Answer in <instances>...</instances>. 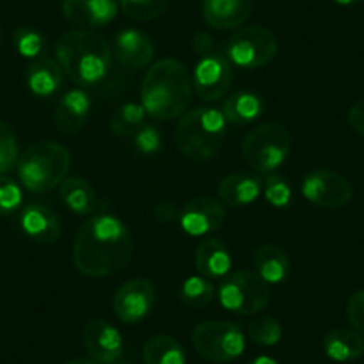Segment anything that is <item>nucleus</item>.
<instances>
[{
	"mask_svg": "<svg viewBox=\"0 0 364 364\" xmlns=\"http://www.w3.org/2000/svg\"><path fill=\"white\" fill-rule=\"evenodd\" d=\"M134 252L129 227L109 213L91 216L80 225L73 243V266L86 277H107L122 272Z\"/></svg>",
	"mask_w": 364,
	"mask_h": 364,
	"instance_id": "1",
	"label": "nucleus"
},
{
	"mask_svg": "<svg viewBox=\"0 0 364 364\" xmlns=\"http://www.w3.org/2000/svg\"><path fill=\"white\" fill-rule=\"evenodd\" d=\"M193 95L188 68L177 59H161L146 70L141 82V106L154 120H173L186 113Z\"/></svg>",
	"mask_w": 364,
	"mask_h": 364,
	"instance_id": "2",
	"label": "nucleus"
},
{
	"mask_svg": "<svg viewBox=\"0 0 364 364\" xmlns=\"http://www.w3.org/2000/svg\"><path fill=\"white\" fill-rule=\"evenodd\" d=\"M146 124V111L141 104L127 102L117 107L109 120V129L118 138H132Z\"/></svg>",
	"mask_w": 364,
	"mask_h": 364,
	"instance_id": "28",
	"label": "nucleus"
},
{
	"mask_svg": "<svg viewBox=\"0 0 364 364\" xmlns=\"http://www.w3.org/2000/svg\"><path fill=\"white\" fill-rule=\"evenodd\" d=\"M245 364H279V363L275 359H273V357L259 355V357H255V359L248 360V363H245Z\"/></svg>",
	"mask_w": 364,
	"mask_h": 364,
	"instance_id": "41",
	"label": "nucleus"
},
{
	"mask_svg": "<svg viewBox=\"0 0 364 364\" xmlns=\"http://www.w3.org/2000/svg\"><path fill=\"white\" fill-rule=\"evenodd\" d=\"M22 188L13 178L0 175V216H9L22 205Z\"/></svg>",
	"mask_w": 364,
	"mask_h": 364,
	"instance_id": "35",
	"label": "nucleus"
},
{
	"mask_svg": "<svg viewBox=\"0 0 364 364\" xmlns=\"http://www.w3.org/2000/svg\"><path fill=\"white\" fill-rule=\"evenodd\" d=\"M323 352L336 363H350L363 355L364 339L353 328H334L325 334Z\"/></svg>",
	"mask_w": 364,
	"mask_h": 364,
	"instance_id": "25",
	"label": "nucleus"
},
{
	"mask_svg": "<svg viewBox=\"0 0 364 364\" xmlns=\"http://www.w3.org/2000/svg\"><path fill=\"white\" fill-rule=\"evenodd\" d=\"M27 87L38 99H48L55 95L63 86L65 80V72L55 61V58L43 55L40 59H34L29 65L26 73Z\"/></svg>",
	"mask_w": 364,
	"mask_h": 364,
	"instance_id": "20",
	"label": "nucleus"
},
{
	"mask_svg": "<svg viewBox=\"0 0 364 364\" xmlns=\"http://www.w3.org/2000/svg\"><path fill=\"white\" fill-rule=\"evenodd\" d=\"M20 159V146L15 131L6 122H0V175L15 170Z\"/></svg>",
	"mask_w": 364,
	"mask_h": 364,
	"instance_id": "33",
	"label": "nucleus"
},
{
	"mask_svg": "<svg viewBox=\"0 0 364 364\" xmlns=\"http://www.w3.org/2000/svg\"><path fill=\"white\" fill-rule=\"evenodd\" d=\"M156 286L145 277L124 282L113 296V311L124 323H138L145 320L156 306Z\"/></svg>",
	"mask_w": 364,
	"mask_h": 364,
	"instance_id": "12",
	"label": "nucleus"
},
{
	"mask_svg": "<svg viewBox=\"0 0 364 364\" xmlns=\"http://www.w3.org/2000/svg\"><path fill=\"white\" fill-rule=\"evenodd\" d=\"M114 364H131V363H125V360H122V363H114Z\"/></svg>",
	"mask_w": 364,
	"mask_h": 364,
	"instance_id": "45",
	"label": "nucleus"
},
{
	"mask_svg": "<svg viewBox=\"0 0 364 364\" xmlns=\"http://www.w3.org/2000/svg\"><path fill=\"white\" fill-rule=\"evenodd\" d=\"M63 204L75 215H93L99 204L97 191L86 178L66 177L59 186Z\"/></svg>",
	"mask_w": 364,
	"mask_h": 364,
	"instance_id": "26",
	"label": "nucleus"
},
{
	"mask_svg": "<svg viewBox=\"0 0 364 364\" xmlns=\"http://www.w3.org/2000/svg\"><path fill=\"white\" fill-rule=\"evenodd\" d=\"M170 0H120V9L125 16L136 22H150L166 11Z\"/></svg>",
	"mask_w": 364,
	"mask_h": 364,
	"instance_id": "31",
	"label": "nucleus"
},
{
	"mask_svg": "<svg viewBox=\"0 0 364 364\" xmlns=\"http://www.w3.org/2000/svg\"><path fill=\"white\" fill-rule=\"evenodd\" d=\"M152 40L139 29H122L114 36L113 55L122 66L132 70H141L149 66L154 59Z\"/></svg>",
	"mask_w": 364,
	"mask_h": 364,
	"instance_id": "17",
	"label": "nucleus"
},
{
	"mask_svg": "<svg viewBox=\"0 0 364 364\" xmlns=\"http://www.w3.org/2000/svg\"><path fill=\"white\" fill-rule=\"evenodd\" d=\"M346 318L355 331L364 332V289H359L348 299Z\"/></svg>",
	"mask_w": 364,
	"mask_h": 364,
	"instance_id": "37",
	"label": "nucleus"
},
{
	"mask_svg": "<svg viewBox=\"0 0 364 364\" xmlns=\"http://www.w3.org/2000/svg\"><path fill=\"white\" fill-rule=\"evenodd\" d=\"M191 45H193V50L198 58H202V55L205 54H211V52L215 50V41H213V38L209 36L208 33H204V31L195 34Z\"/></svg>",
	"mask_w": 364,
	"mask_h": 364,
	"instance_id": "39",
	"label": "nucleus"
},
{
	"mask_svg": "<svg viewBox=\"0 0 364 364\" xmlns=\"http://www.w3.org/2000/svg\"><path fill=\"white\" fill-rule=\"evenodd\" d=\"M348 124L357 134L364 136V99L355 100L348 109Z\"/></svg>",
	"mask_w": 364,
	"mask_h": 364,
	"instance_id": "38",
	"label": "nucleus"
},
{
	"mask_svg": "<svg viewBox=\"0 0 364 364\" xmlns=\"http://www.w3.org/2000/svg\"><path fill=\"white\" fill-rule=\"evenodd\" d=\"M20 227L29 240L40 245L58 243L63 234L61 220L52 211L50 205L43 202H33L22 209Z\"/></svg>",
	"mask_w": 364,
	"mask_h": 364,
	"instance_id": "16",
	"label": "nucleus"
},
{
	"mask_svg": "<svg viewBox=\"0 0 364 364\" xmlns=\"http://www.w3.org/2000/svg\"><path fill=\"white\" fill-rule=\"evenodd\" d=\"M254 268L268 284H282L291 273V262L281 247L266 243L254 252Z\"/></svg>",
	"mask_w": 364,
	"mask_h": 364,
	"instance_id": "23",
	"label": "nucleus"
},
{
	"mask_svg": "<svg viewBox=\"0 0 364 364\" xmlns=\"http://www.w3.org/2000/svg\"><path fill=\"white\" fill-rule=\"evenodd\" d=\"M145 364H186V352L181 343L166 334H156L143 345Z\"/></svg>",
	"mask_w": 364,
	"mask_h": 364,
	"instance_id": "27",
	"label": "nucleus"
},
{
	"mask_svg": "<svg viewBox=\"0 0 364 364\" xmlns=\"http://www.w3.org/2000/svg\"><path fill=\"white\" fill-rule=\"evenodd\" d=\"M282 325L273 316H261L248 325V338L261 346H275L281 343Z\"/></svg>",
	"mask_w": 364,
	"mask_h": 364,
	"instance_id": "32",
	"label": "nucleus"
},
{
	"mask_svg": "<svg viewBox=\"0 0 364 364\" xmlns=\"http://www.w3.org/2000/svg\"><path fill=\"white\" fill-rule=\"evenodd\" d=\"M302 195L307 202L323 209H339L353 198V188L343 175L327 168H316L306 173Z\"/></svg>",
	"mask_w": 364,
	"mask_h": 364,
	"instance_id": "10",
	"label": "nucleus"
},
{
	"mask_svg": "<svg viewBox=\"0 0 364 364\" xmlns=\"http://www.w3.org/2000/svg\"><path fill=\"white\" fill-rule=\"evenodd\" d=\"M232 257H230L229 248L216 237H205L197 245L195 250V268L202 277L209 279H223L227 273H230Z\"/></svg>",
	"mask_w": 364,
	"mask_h": 364,
	"instance_id": "21",
	"label": "nucleus"
},
{
	"mask_svg": "<svg viewBox=\"0 0 364 364\" xmlns=\"http://www.w3.org/2000/svg\"><path fill=\"white\" fill-rule=\"evenodd\" d=\"M213 299H215V286L202 275H191L181 288V300L188 307L202 309V307H208Z\"/></svg>",
	"mask_w": 364,
	"mask_h": 364,
	"instance_id": "30",
	"label": "nucleus"
},
{
	"mask_svg": "<svg viewBox=\"0 0 364 364\" xmlns=\"http://www.w3.org/2000/svg\"><path fill=\"white\" fill-rule=\"evenodd\" d=\"M225 218L227 213L222 202L211 197H197L182 208L178 223L190 236H208L222 229Z\"/></svg>",
	"mask_w": 364,
	"mask_h": 364,
	"instance_id": "14",
	"label": "nucleus"
},
{
	"mask_svg": "<svg viewBox=\"0 0 364 364\" xmlns=\"http://www.w3.org/2000/svg\"><path fill=\"white\" fill-rule=\"evenodd\" d=\"M252 13V0H202V16L213 29H240Z\"/></svg>",
	"mask_w": 364,
	"mask_h": 364,
	"instance_id": "19",
	"label": "nucleus"
},
{
	"mask_svg": "<svg viewBox=\"0 0 364 364\" xmlns=\"http://www.w3.org/2000/svg\"><path fill=\"white\" fill-rule=\"evenodd\" d=\"M91 113V99L84 90L73 87L63 93L54 111V124L63 134L82 131Z\"/></svg>",
	"mask_w": 364,
	"mask_h": 364,
	"instance_id": "18",
	"label": "nucleus"
},
{
	"mask_svg": "<svg viewBox=\"0 0 364 364\" xmlns=\"http://www.w3.org/2000/svg\"><path fill=\"white\" fill-rule=\"evenodd\" d=\"M191 343L197 353L213 363H232L245 352V334L240 325L222 320L198 323L191 332Z\"/></svg>",
	"mask_w": 364,
	"mask_h": 364,
	"instance_id": "8",
	"label": "nucleus"
},
{
	"mask_svg": "<svg viewBox=\"0 0 364 364\" xmlns=\"http://www.w3.org/2000/svg\"><path fill=\"white\" fill-rule=\"evenodd\" d=\"M227 136V120L215 107L186 111L175 127V141L188 159L205 163L216 157Z\"/></svg>",
	"mask_w": 364,
	"mask_h": 364,
	"instance_id": "4",
	"label": "nucleus"
},
{
	"mask_svg": "<svg viewBox=\"0 0 364 364\" xmlns=\"http://www.w3.org/2000/svg\"><path fill=\"white\" fill-rule=\"evenodd\" d=\"M82 345L91 360L99 364H114L124 355V338L107 320H91L82 328Z\"/></svg>",
	"mask_w": 364,
	"mask_h": 364,
	"instance_id": "13",
	"label": "nucleus"
},
{
	"mask_svg": "<svg viewBox=\"0 0 364 364\" xmlns=\"http://www.w3.org/2000/svg\"><path fill=\"white\" fill-rule=\"evenodd\" d=\"M243 159L254 171L272 175L286 163L291 152V136L284 125L266 122L252 129L243 139Z\"/></svg>",
	"mask_w": 364,
	"mask_h": 364,
	"instance_id": "6",
	"label": "nucleus"
},
{
	"mask_svg": "<svg viewBox=\"0 0 364 364\" xmlns=\"http://www.w3.org/2000/svg\"><path fill=\"white\" fill-rule=\"evenodd\" d=\"M55 61L77 86L93 87L102 82L111 68L109 43L90 29H75L61 34L54 45Z\"/></svg>",
	"mask_w": 364,
	"mask_h": 364,
	"instance_id": "3",
	"label": "nucleus"
},
{
	"mask_svg": "<svg viewBox=\"0 0 364 364\" xmlns=\"http://www.w3.org/2000/svg\"><path fill=\"white\" fill-rule=\"evenodd\" d=\"M178 215H181V211L175 208L173 202H163L156 211V216L159 222H173L175 218H178Z\"/></svg>",
	"mask_w": 364,
	"mask_h": 364,
	"instance_id": "40",
	"label": "nucleus"
},
{
	"mask_svg": "<svg viewBox=\"0 0 364 364\" xmlns=\"http://www.w3.org/2000/svg\"><path fill=\"white\" fill-rule=\"evenodd\" d=\"M279 50V41L272 31L264 27H241L225 45V55L232 66L255 70L268 65Z\"/></svg>",
	"mask_w": 364,
	"mask_h": 364,
	"instance_id": "9",
	"label": "nucleus"
},
{
	"mask_svg": "<svg viewBox=\"0 0 364 364\" xmlns=\"http://www.w3.org/2000/svg\"><path fill=\"white\" fill-rule=\"evenodd\" d=\"M334 2L338 6H353V4H357L359 0H334Z\"/></svg>",
	"mask_w": 364,
	"mask_h": 364,
	"instance_id": "43",
	"label": "nucleus"
},
{
	"mask_svg": "<svg viewBox=\"0 0 364 364\" xmlns=\"http://www.w3.org/2000/svg\"><path fill=\"white\" fill-rule=\"evenodd\" d=\"M13 45H15L16 52H18L22 58L31 59V61L47 55V38H45L43 33L34 29V27H18V29L13 33Z\"/></svg>",
	"mask_w": 364,
	"mask_h": 364,
	"instance_id": "29",
	"label": "nucleus"
},
{
	"mask_svg": "<svg viewBox=\"0 0 364 364\" xmlns=\"http://www.w3.org/2000/svg\"><path fill=\"white\" fill-rule=\"evenodd\" d=\"M222 113L229 124L243 127V125H250L261 118V114L264 113V100L254 91H236L225 99Z\"/></svg>",
	"mask_w": 364,
	"mask_h": 364,
	"instance_id": "24",
	"label": "nucleus"
},
{
	"mask_svg": "<svg viewBox=\"0 0 364 364\" xmlns=\"http://www.w3.org/2000/svg\"><path fill=\"white\" fill-rule=\"evenodd\" d=\"M72 156L55 141H38L20 154L18 178L31 193H48L68 177Z\"/></svg>",
	"mask_w": 364,
	"mask_h": 364,
	"instance_id": "5",
	"label": "nucleus"
},
{
	"mask_svg": "<svg viewBox=\"0 0 364 364\" xmlns=\"http://www.w3.org/2000/svg\"><path fill=\"white\" fill-rule=\"evenodd\" d=\"M262 195H264L266 202L272 204L273 208L284 209L291 204L293 190L284 177L272 173L266 175V178L262 181Z\"/></svg>",
	"mask_w": 364,
	"mask_h": 364,
	"instance_id": "34",
	"label": "nucleus"
},
{
	"mask_svg": "<svg viewBox=\"0 0 364 364\" xmlns=\"http://www.w3.org/2000/svg\"><path fill=\"white\" fill-rule=\"evenodd\" d=\"M262 193V181L255 175L236 171L230 173L220 182L218 197L223 205L229 208H240L248 205L257 200Z\"/></svg>",
	"mask_w": 364,
	"mask_h": 364,
	"instance_id": "22",
	"label": "nucleus"
},
{
	"mask_svg": "<svg viewBox=\"0 0 364 364\" xmlns=\"http://www.w3.org/2000/svg\"><path fill=\"white\" fill-rule=\"evenodd\" d=\"M0 47H2V29H0Z\"/></svg>",
	"mask_w": 364,
	"mask_h": 364,
	"instance_id": "44",
	"label": "nucleus"
},
{
	"mask_svg": "<svg viewBox=\"0 0 364 364\" xmlns=\"http://www.w3.org/2000/svg\"><path fill=\"white\" fill-rule=\"evenodd\" d=\"M120 0H63L66 22L80 29H99L117 18Z\"/></svg>",
	"mask_w": 364,
	"mask_h": 364,
	"instance_id": "15",
	"label": "nucleus"
},
{
	"mask_svg": "<svg viewBox=\"0 0 364 364\" xmlns=\"http://www.w3.org/2000/svg\"><path fill=\"white\" fill-rule=\"evenodd\" d=\"M234 79V70L225 54L213 50L198 59L195 65L191 84L197 97L204 102L218 100L229 91Z\"/></svg>",
	"mask_w": 364,
	"mask_h": 364,
	"instance_id": "11",
	"label": "nucleus"
},
{
	"mask_svg": "<svg viewBox=\"0 0 364 364\" xmlns=\"http://www.w3.org/2000/svg\"><path fill=\"white\" fill-rule=\"evenodd\" d=\"M269 296L268 282L250 269L227 273L218 286V300L223 309L243 316L261 313L269 304Z\"/></svg>",
	"mask_w": 364,
	"mask_h": 364,
	"instance_id": "7",
	"label": "nucleus"
},
{
	"mask_svg": "<svg viewBox=\"0 0 364 364\" xmlns=\"http://www.w3.org/2000/svg\"><path fill=\"white\" fill-rule=\"evenodd\" d=\"M132 138H134V149L143 156H156L163 149V136L156 125L145 124Z\"/></svg>",
	"mask_w": 364,
	"mask_h": 364,
	"instance_id": "36",
	"label": "nucleus"
},
{
	"mask_svg": "<svg viewBox=\"0 0 364 364\" xmlns=\"http://www.w3.org/2000/svg\"><path fill=\"white\" fill-rule=\"evenodd\" d=\"M65 364H99L95 363V360H90V359H73V360H68V363Z\"/></svg>",
	"mask_w": 364,
	"mask_h": 364,
	"instance_id": "42",
	"label": "nucleus"
}]
</instances>
